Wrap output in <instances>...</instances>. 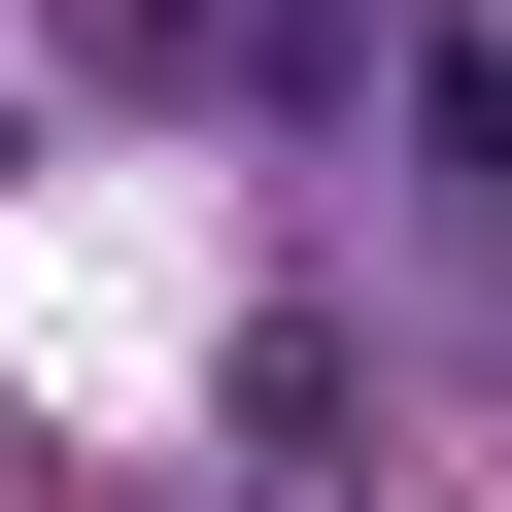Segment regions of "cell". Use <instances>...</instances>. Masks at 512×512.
<instances>
[{"label": "cell", "mask_w": 512, "mask_h": 512, "mask_svg": "<svg viewBox=\"0 0 512 512\" xmlns=\"http://www.w3.org/2000/svg\"><path fill=\"white\" fill-rule=\"evenodd\" d=\"M410 103H444V171H478V205H512V35H444V69H410Z\"/></svg>", "instance_id": "obj_1"}]
</instances>
